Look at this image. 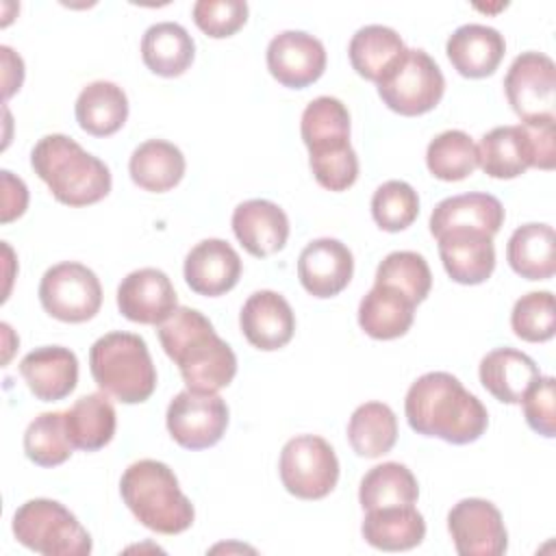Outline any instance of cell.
Returning <instances> with one entry per match:
<instances>
[{
  "instance_id": "6da1fadb",
  "label": "cell",
  "mask_w": 556,
  "mask_h": 556,
  "mask_svg": "<svg viewBox=\"0 0 556 556\" xmlns=\"http://www.w3.org/2000/svg\"><path fill=\"white\" fill-rule=\"evenodd\" d=\"M404 413L417 434L437 437L454 445L478 441L489 426L484 404L447 371L419 376L408 387Z\"/></svg>"
},
{
  "instance_id": "7a4b0ae2",
  "label": "cell",
  "mask_w": 556,
  "mask_h": 556,
  "mask_svg": "<svg viewBox=\"0 0 556 556\" xmlns=\"http://www.w3.org/2000/svg\"><path fill=\"white\" fill-rule=\"evenodd\" d=\"M156 332L165 354L178 365L187 389L217 393L232 382L237 356L200 311L178 306L156 326Z\"/></svg>"
},
{
  "instance_id": "3957f363",
  "label": "cell",
  "mask_w": 556,
  "mask_h": 556,
  "mask_svg": "<svg viewBox=\"0 0 556 556\" xmlns=\"http://www.w3.org/2000/svg\"><path fill=\"white\" fill-rule=\"evenodd\" d=\"M30 165L52 195L67 206L96 204L111 191L109 167L61 132L46 135L35 143Z\"/></svg>"
},
{
  "instance_id": "277c9868",
  "label": "cell",
  "mask_w": 556,
  "mask_h": 556,
  "mask_svg": "<svg viewBox=\"0 0 556 556\" xmlns=\"http://www.w3.org/2000/svg\"><path fill=\"white\" fill-rule=\"evenodd\" d=\"M119 493L135 519L159 534L185 532L195 517L174 471L152 458L132 463L119 480Z\"/></svg>"
},
{
  "instance_id": "5b68a950",
  "label": "cell",
  "mask_w": 556,
  "mask_h": 556,
  "mask_svg": "<svg viewBox=\"0 0 556 556\" xmlns=\"http://www.w3.org/2000/svg\"><path fill=\"white\" fill-rule=\"evenodd\" d=\"M96 384L124 404L146 402L156 389V369L146 341L135 332H106L89 350Z\"/></svg>"
},
{
  "instance_id": "8992f818",
  "label": "cell",
  "mask_w": 556,
  "mask_h": 556,
  "mask_svg": "<svg viewBox=\"0 0 556 556\" xmlns=\"http://www.w3.org/2000/svg\"><path fill=\"white\" fill-rule=\"evenodd\" d=\"M15 539L43 556H87L91 536L74 513L46 497L24 502L13 515Z\"/></svg>"
},
{
  "instance_id": "52a82bcc",
  "label": "cell",
  "mask_w": 556,
  "mask_h": 556,
  "mask_svg": "<svg viewBox=\"0 0 556 556\" xmlns=\"http://www.w3.org/2000/svg\"><path fill=\"white\" fill-rule=\"evenodd\" d=\"M376 85L382 102L406 117L432 111L445 91L441 67L421 48H406Z\"/></svg>"
},
{
  "instance_id": "ba28073f",
  "label": "cell",
  "mask_w": 556,
  "mask_h": 556,
  "mask_svg": "<svg viewBox=\"0 0 556 556\" xmlns=\"http://www.w3.org/2000/svg\"><path fill=\"white\" fill-rule=\"evenodd\" d=\"M282 486L300 500L326 497L339 480L332 445L317 434H300L285 443L278 460Z\"/></svg>"
},
{
  "instance_id": "9c48e42d",
  "label": "cell",
  "mask_w": 556,
  "mask_h": 556,
  "mask_svg": "<svg viewBox=\"0 0 556 556\" xmlns=\"http://www.w3.org/2000/svg\"><path fill=\"white\" fill-rule=\"evenodd\" d=\"M39 302L43 311L67 324H80L102 306V287L98 276L83 263L63 261L46 269L39 282Z\"/></svg>"
},
{
  "instance_id": "30bf717a",
  "label": "cell",
  "mask_w": 556,
  "mask_h": 556,
  "mask_svg": "<svg viewBox=\"0 0 556 556\" xmlns=\"http://www.w3.org/2000/svg\"><path fill=\"white\" fill-rule=\"evenodd\" d=\"M504 91L521 122L556 119V65L543 52H521L510 63Z\"/></svg>"
},
{
  "instance_id": "8fae6325",
  "label": "cell",
  "mask_w": 556,
  "mask_h": 556,
  "mask_svg": "<svg viewBox=\"0 0 556 556\" xmlns=\"http://www.w3.org/2000/svg\"><path fill=\"white\" fill-rule=\"evenodd\" d=\"M165 424L180 447L204 450L224 437L228 428V406L217 393L185 389L169 402Z\"/></svg>"
},
{
  "instance_id": "7c38bea8",
  "label": "cell",
  "mask_w": 556,
  "mask_h": 556,
  "mask_svg": "<svg viewBox=\"0 0 556 556\" xmlns=\"http://www.w3.org/2000/svg\"><path fill=\"white\" fill-rule=\"evenodd\" d=\"M447 528L460 556H500L508 547L502 513L482 497H465L447 513Z\"/></svg>"
},
{
  "instance_id": "4fadbf2b",
  "label": "cell",
  "mask_w": 556,
  "mask_h": 556,
  "mask_svg": "<svg viewBox=\"0 0 556 556\" xmlns=\"http://www.w3.org/2000/svg\"><path fill=\"white\" fill-rule=\"evenodd\" d=\"M267 70L280 85L304 89L324 74L326 48L304 30H282L267 46Z\"/></svg>"
},
{
  "instance_id": "5bb4252c",
  "label": "cell",
  "mask_w": 556,
  "mask_h": 556,
  "mask_svg": "<svg viewBox=\"0 0 556 556\" xmlns=\"http://www.w3.org/2000/svg\"><path fill=\"white\" fill-rule=\"evenodd\" d=\"M176 304L178 295L172 280L156 267L135 269L117 287V308L135 324L159 326L178 308Z\"/></svg>"
},
{
  "instance_id": "9a60e30c",
  "label": "cell",
  "mask_w": 556,
  "mask_h": 556,
  "mask_svg": "<svg viewBox=\"0 0 556 556\" xmlns=\"http://www.w3.org/2000/svg\"><path fill=\"white\" fill-rule=\"evenodd\" d=\"M354 274V256L339 239L321 237L304 245L298 258V278L313 298L341 293Z\"/></svg>"
},
{
  "instance_id": "2e32d148",
  "label": "cell",
  "mask_w": 556,
  "mask_h": 556,
  "mask_svg": "<svg viewBox=\"0 0 556 556\" xmlns=\"http://www.w3.org/2000/svg\"><path fill=\"white\" fill-rule=\"evenodd\" d=\"M239 326L250 345L263 352L285 348L295 332V315L291 304L271 289L254 291L241 313Z\"/></svg>"
},
{
  "instance_id": "e0dca14e",
  "label": "cell",
  "mask_w": 556,
  "mask_h": 556,
  "mask_svg": "<svg viewBox=\"0 0 556 556\" xmlns=\"http://www.w3.org/2000/svg\"><path fill=\"white\" fill-rule=\"evenodd\" d=\"M182 274L193 293L217 298L239 282L241 258L228 241L204 239L185 256Z\"/></svg>"
},
{
  "instance_id": "ac0fdd59",
  "label": "cell",
  "mask_w": 556,
  "mask_h": 556,
  "mask_svg": "<svg viewBox=\"0 0 556 556\" xmlns=\"http://www.w3.org/2000/svg\"><path fill=\"white\" fill-rule=\"evenodd\" d=\"M439 256L447 276L458 285H480L495 269L493 237L480 230L454 228L437 235Z\"/></svg>"
},
{
  "instance_id": "d6986e66",
  "label": "cell",
  "mask_w": 556,
  "mask_h": 556,
  "mask_svg": "<svg viewBox=\"0 0 556 556\" xmlns=\"http://www.w3.org/2000/svg\"><path fill=\"white\" fill-rule=\"evenodd\" d=\"M232 230L239 243L256 258L280 252L289 239L287 213L269 200H245L232 211Z\"/></svg>"
},
{
  "instance_id": "ffe728a7",
  "label": "cell",
  "mask_w": 556,
  "mask_h": 556,
  "mask_svg": "<svg viewBox=\"0 0 556 556\" xmlns=\"http://www.w3.org/2000/svg\"><path fill=\"white\" fill-rule=\"evenodd\" d=\"M20 374L37 400L59 402L76 389L78 358L63 345L35 348L20 361Z\"/></svg>"
},
{
  "instance_id": "44dd1931",
  "label": "cell",
  "mask_w": 556,
  "mask_h": 556,
  "mask_svg": "<svg viewBox=\"0 0 556 556\" xmlns=\"http://www.w3.org/2000/svg\"><path fill=\"white\" fill-rule=\"evenodd\" d=\"M300 132L308 148V161L348 152L352 148L348 106L332 96L311 100L302 113Z\"/></svg>"
},
{
  "instance_id": "7402d4cb",
  "label": "cell",
  "mask_w": 556,
  "mask_h": 556,
  "mask_svg": "<svg viewBox=\"0 0 556 556\" xmlns=\"http://www.w3.org/2000/svg\"><path fill=\"white\" fill-rule=\"evenodd\" d=\"M445 52L460 76L484 78L491 76L502 63L506 41L493 26L463 24L450 35Z\"/></svg>"
},
{
  "instance_id": "603a6c76",
  "label": "cell",
  "mask_w": 556,
  "mask_h": 556,
  "mask_svg": "<svg viewBox=\"0 0 556 556\" xmlns=\"http://www.w3.org/2000/svg\"><path fill=\"white\" fill-rule=\"evenodd\" d=\"M478 148V165L491 178L510 180L534 167V150L523 124L495 126L484 132Z\"/></svg>"
},
{
  "instance_id": "cb8c5ba5",
  "label": "cell",
  "mask_w": 556,
  "mask_h": 556,
  "mask_svg": "<svg viewBox=\"0 0 556 556\" xmlns=\"http://www.w3.org/2000/svg\"><path fill=\"white\" fill-rule=\"evenodd\" d=\"M504 224V206L491 193H460L441 200L430 215L432 237L454 230L469 228L495 237Z\"/></svg>"
},
{
  "instance_id": "d4e9b609",
  "label": "cell",
  "mask_w": 556,
  "mask_h": 556,
  "mask_svg": "<svg viewBox=\"0 0 556 556\" xmlns=\"http://www.w3.org/2000/svg\"><path fill=\"white\" fill-rule=\"evenodd\" d=\"M482 387L504 404H521L526 391L541 376L539 365L515 348L491 350L480 361Z\"/></svg>"
},
{
  "instance_id": "484cf974",
  "label": "cell",
  "mask_w": 556,
  "mask_h": 556,
  "mask_svg": "<svg viewBox=\"0 0 556 556\" xmlns=\"http://www.w3.org/2000/svg\"><path fill=\"white\" fill-rule=\"evenodd\" d=\"M363 539L384 552H404L417 547L426 536L424 515L410 506H387L365 513L361 526Z\"/></svg>"
},
{
  "instance_id": "4316f807",
  "label": "cell",
  "mask_w": 556,
  "mask_h": 556,
  "mask_svg": "<svg viewBox=\"0 0 556 556\" xmlns=\"http://www.w3.org/2000/svg\"><path fill=\"white\" fill-rule=\"evenodd\" d=\"M415 306L417 304L397 289L374 285L358 304V324L371 339H397L413 326Z\"/></svg>"
},
{
  "instance_id": "83f0119b",
  "label": "cell",
  "mask_w": 556,
  "mask_h": 556,
  "mask_svg": "<svg viewBox=\"0 0 556 556\" xmlns=\"http://www.w3.org/2000/svg\"><path fill=\"white\" fill-rule=\"evenodd\" d=\"M185 167L187 163L180 148L165 139H148L139 143L128 161L132 182L152 193L174 189L182 180Z\"/></svg>"
},
{
  "instance_id": "f1b7e54d",
  "label": "cell",
  "mask_w": 556,
  "mask_h": 556,
  "mask_svg": "<svg viewBox=\"0 0 556 556\" xmlns=\"http://www.w3.org/2000/svg\"><path fill=\"white\" fill-rule=\"evenodd\" d=\"M76 122L93 137L117 132L128 117V98L124 89L111 80H93L76 98Z\"/></svg>"
},
{
  "instance_id": "f546056e",
  "label": "cell",
  "mask_w": 556,
  "mask_h": 556,
  "mask_svg": "<svg viewBox=\"0 0 556 556\" xmlns=\"http://www.w3.org/2000/svg\"><path fill=\"white\" fill-rule=\"evenodd\" d=\"M195 56V43L187 28L176 22L152 24L141 37V59L159 76L174 78L189 70Z\"/></svg>"
},
{
  "instance_id": "4dcf8cb0",
  "label": "cell",
  "mask_w": 556,
  "mask_h": 556,
  "mask_svg": "<svg viewBox=\"0 0 556 556\" xmlns=\"http://www.w3.org/2000/svg\"><path fill=\"white\" fill-rule=\"evenodd\" d=\"M506 258L515 274L528 280H547L556 271V235L549 224L519 226L506 245Z\"/></svg>"
},
{
  "instance_id": "1f68e13d",
  "label": "cell",
  "mask_w": 556,
  "mask_h": 556,
  "mask_svg": "<svg viewBox=\"0 0 556 556\" xmlns=\"http://www.w3.org/2000/svg\"><path fill=\"white\" fill-rule=\"evenodd\" d=\"M65 426L76 450H102L115 434V408L104 391L83 395L72 404V408L65 410Z\"/></svg>"
},
{
  "instance_id": "d6a6232c",
  "label": "cell",
  "mask_w": 556,
  "mask_h": 556,
  "mask_svg": "<svg viewBox=\"0 0 556 556\" xmlns=\"http://www.w3.org/2000/svg\"><path fill=\"white\" fill-rule=\"evenodd\" d=\"M406 50L402 37L382 24H369L358 28L348 46L350 63L358 76L378 83L384 72Z\"/></svg>"
},
{
  "instance_id": "836d02e7",
  "label": "cell",
  "mask_w": 556,
  "mask_h": 556,
  "mask_svg": "<svg viewBox=\"0 0 556 556\" xmlns=\"http://www.w3.org/2000/svg\"><path fill=\"white\" fill-rule=\"evenodd\" d=\"M419 497V484L413 471L402 463H382L371 467L358 486L363 510L387 506H410Z\"/></svg>"
},
{
  "instance_id": "e575fe53",
  "label": "cell",
  "mask_w": 556,
  "mask_h": 556,
  "mask_svg": "<svg viewBox=\"0 0 556 556\" xmlns=\"http://www.w3.org/2000/svg\"><path fill=\"white\" fill-rule=\"evenodd\" d=\"M348 441L358 456L378 458L397 441V417L382 402L361 404L348 424Z\"/></svg>"
},
{
  "instance_id": "d590c367",
  "label": "cell",
  "mask_w": 556,
  "mask_h": 556,
  "mask_svg": "<svg viewBox=\"0 0 556 556\" xmlns=\"http://www.w3.org/2000/svg\"><path fill=\"white\" fill-rule=\"evenodd\" d=\"M426 165L439 180H463L478 167V148L463 130H443L428 143Z\"/></svg>"
},
{
  "instance_id": "8d00e7d4",
  "label": "cell",
  "mask_w": 556,
  "mask_h": 556,
  "mask_svg": "<svg viewBox=\"0 0 556 556\" xmlns=\"http://www.w3.org/2000/svg\"><path fill=\"white\" fill-rule=\"evenodd\" d=\"M76 447L70 441L65 410L37 415L24 432V452L39 467H56L65 463Z\"/></svg>"
},
{
  "instance_id": "74e56055",
  "label": "cell",
  "mask_w": 556,
  "mask_h": 556,
  "mask_svg": "<svg viewBox=\"0 0 556 556\" xmlns=\"http://www.w3.org/2000/svg\"><path fill=\"white\" fill-rule=\"evenodd\" d=\"M374 285L393 287L415 304L424 302L432 287V274L426 258L410 250H397L387 254L378 269Z\"/></svg>"
},
{
  "instance_id": "f35d334b",
  "label": "cell",
  "mask_w": 556,
  "mask_h": 556,
  "mask_svg": "<svg viewBox=\"0 0 556 556\" xmlns=\"http://www.w3.org/2000/svg\"><path fill=\"white\" fill-rule=\"evenodd\" d=\"M419 215V195L404 180H387L371 195V217L387 232L408 228Z\"/></svg>"
},
{
  "instance_id": "ab89813d",
  "label": "cell",
  "mask_w": 556,
  "mask_h": 556,
  "mask_svg": "<svg viewBox=\"0 0 556 556\" xmlns=\"http://www.w3.org/2000/svg\"><path fill=\"white\" fill-rule=\"evenodd\" d=\"M513 332L530 343H541L556 332V308L552 291H530L521 295L510 313Z\"/></svg>"
},
{
  "instance_id": "60d3db41",
  "label": "cell",
  "mask_w": 556,
  "mask_h": 556,
  "mask_svg": "<svg viewBox=\"0 0 556 556\" xmlns=\"http://www.w3.org/2000/svg\"><path fill=\"white\" fill-rule=\"evenodd\" d=\"M248 20V2L243 0H198L193 4L195 26L213 37L224 39L235 35Z\"/></svg>"
},
{
  "instance_id": "b9f144b4",
  "label": "cell",
  "mask_w": 556,
  "mask_h": 556,
  "mask_svg": "<svg viewBox=\"0 0 556 556\" xmlns=\"http://www.w3.org/2000/svg\"><path fill=\"white\" fill-rule=\"evenodd\" d=\"M556 380L552 376H539L532 387L526 391L521 404L528 426L547 439L556 434V413H554V400H556Z\"/></svg>"
},
{
  "instance_id": "7bdbcfd3",
  "label": "cell",
  "mask_w": 556,
  "mask_h": 556,
  "mask_svg": "<svg viewBox=\"0 0 556 556\" xmlns=\"http://www.w3.org/2000/svg\"><path fill=\"white\" fill-rule=\"evenodd\" d=\"M556 119H539V122H521L528 128L532 150H534V167L539 169H554L556 163V135H554Z\"/></svg>"
},
{
  "instance_id": "ee69618b",
  "label": "cell",
  "mask_w": 556,
  "mask_h": 556,
  "mask_svg": "<svg viewBox=\"0 0 556 556\" xmlns=\"http://www.w3.org/2000/svg\"><path fill=\"white\" fill-rule=\"evenodd\" d=\"M2 222H11L26 211L28 189L22 178H15L9 169H2Z\"/></svg>"
}]
</instances>
